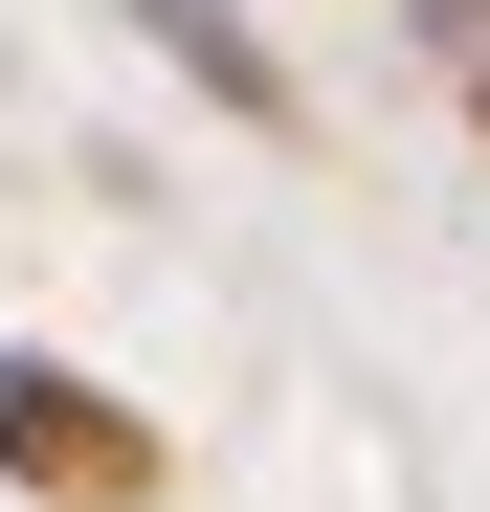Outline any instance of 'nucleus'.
Masks as SVG:
<instances>
[{"mask_svg":"<svg viewBox=\"0 0 490 512\" xmlns=\"http://www.w3.org/2000/svg\"><path fill=\"white\" fill-rule=\"evenodd\" d=\"M0 490H45V512H156V490H179V423L112 401L90 357H45V334H0Z\"/></svg>","mask_w":490,"mask_h":512,"instance_id":"f257e3e1","label":"nucleus"},{"mask_svg":"<svg viewBox=\"0 0 490 512\" xmlns=\"http://www.w3.org/2000/svg\"><path fill=\"white\" fill-rule=\"evenodd\" d=\"M134 45H179V90H201V112H245V134H312V90H290L245 23H223V0H134Z\"/></svg>","mask_w":490,"mask_h":512,"instance_id":"f03ea898","label":"nucleus"},{"mask_svg":"<svg viewBox=\"0 0 490 512\" xmlns=\"http://www.w3.org/2000/svg\"><path fill=\"white\" fill-rule=\"evenodd\" d=\"M446 90H468V134H490V45H468V67H446Z\"/></svg>","mask_w":490,"mask_h":512,"instance_id":"7ed1b4c3","label":"nucleus"}]
</instances>
